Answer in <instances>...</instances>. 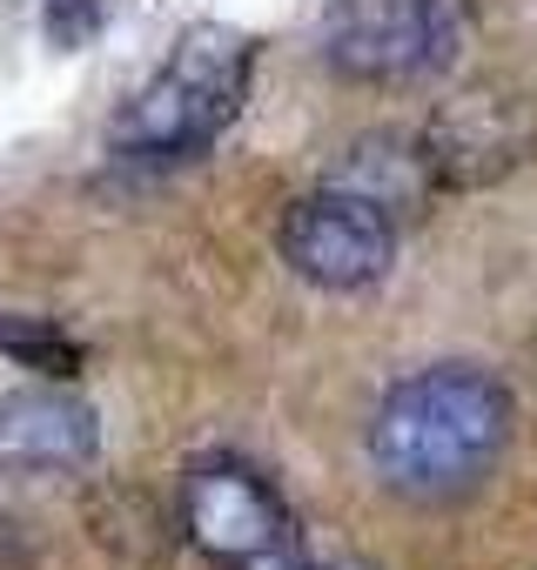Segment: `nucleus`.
<instances>
[{
    "label": "nucleus",
    "instance_id": "obj_2",
    "mask_svg": "<svg viewBox=\"0 0 537 570\" xmlns=\"http://www.w3.org/2000/svg\"><path fill=\"white\" fill-rule=\"evenodd\" d=\"M248 88H255V41L228 21H195L175 35L162 68L115 115L108 148L121 161H141V168L195 161L242 121Z\"/></svg>",
    "mask_w": 537,
    "mask_h": 570
},
{
    "label": "nucleus",
    "instance_id": "obj_5",
    "mask_svg": "<svg viewBox=\"0 0 537 570\" xmlns=\"http://www.w3.org/2000/svg\"><path fill=\"white\" fill-rule=\"evenodd\" d=\"M276 248L310 289H330V296L377 289L397 262V215L383 202L330 181V188H310L283 208Z\"/></svg>",
    "mask_w": 537,
    "mask_h": 570
},
{
    "label": "nucleus",
    "instance_id": "obj_8",
    "mask_svg": "<svg viewBox=\"0 0 537 570\" xmlns=\"http://www.w3.org/2000/svg\"><path fill=\"white\" fill-rule=\"evenodd\" d=\"M101 28H108V0H48L41 8V35L55 55H81Z\"/></svg>",
    "mask_w": 537,
    "mask_h": 570
},
{
    "label": "nucleus",
    "instance_id": "obj_3",
    "mask_svg": "<svg viewBox=\"0 0 537 570\" xmlns=\"http://www.w3.org/2000/svg\"><path fill=\"white\" fill-rule=\"evenodd\" d=\"M175 510H182V537L215 570H310V550H303L290 503L276 497V483L262 470H248L235 456L188 463Z\"/></svg>",
    "mask_w": 537,
    "mask_h": 570
},
{
    "label": "nucleus",
    "instance_id": "obj_9",
    "mask_svg": "<svg viewBox=\"0 0 537 570\" xmlns=\"http://www.w3.org/2000/svg\"><path fill=\"white\" fill-rule=\"evenodd\" d=\"M310 570H363V563H310Z\"/></svg>",
    "mask_w": 537,
    "mask_h": 570
},
{
    "label": "nucleus",
    "instance_id": "obj_7",
    "mask_svg": "<svg viewBox=\"0 0 537 570\" xmlns=\"http://www.w3.org/2000/svg\"><path fill=\"white\" fill-rule=\"evenodd\" d=\"M0 356L21 363V370H41L55 383L81 376V343L48 316H0Z\"/></svg>",
    "mask_w": 537,
    "mask_h": 570
},
{
    "label": "nucleus",
    "instance_id": "obj_6",
    "mask_svg": "<svg viewBox=\"0 0 537 570\" xmlns=\"http://www.w3.org/2000/svg\"><path fill=\"white\" fill-rule=\"evenodd\" d=\"M101 456V423L68 390H0V470L61 476Z\"/></svg>",
    "mask_w": 537,
    "mask_h": 570
},
{
    "label": "nucleus",
    "instance_id": "obj_1",
    "mask_svg": "<svg viewBox=\"0 0 537 570\" xmlns=\"http://www.w3.org/2000/svg\"><path fill=\"white\" fill-rule=\"evenodd\" d=\"M517 403L497 370L477 363H430L390 383L370 416V470L383 490L410 503L470 497L510 450Z\"/></svg>",
    "mask_w": 537,
    "mask_h": 570
},
{
    "label": "nucleus",
    "instance_id": "obj_4",
    "mask_svg": "<svg viewBox=\"0 0 537 570\" xmlns=\"http://www.w3.org/2000/svg\"><path fill=\"white\" fill-rule=\"evenodd\" d=\"M463 21L450 0H330L316 21V55L363 88H423L450 75Z\"/></svg>",
    "mask_w": 537,
    "mask_h": 570
}]
</instances>
